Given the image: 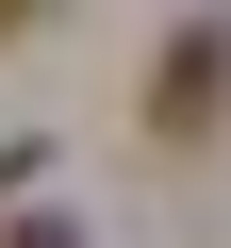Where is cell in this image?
<instances>
[{
	"instance_id": "7a4b0ae2",
	"label": "cell",
	"mask_w": 231,
	"mask_h": 248,
	"mask_svg": "<svg viewBox=\"0 0 231 248\" xmlns=\"http://www.w3.org/2000/svg\"><path fill=\"white\" fill-rule=\"evenodd\" d=\"M0 17H33V0H0Z\"/></svg>"
},
{
	"instance_id": "6da1fadb",
	"label": "cell",
	"mask_w": 231,
	"mask_h": 248,
	"mask_svg": "<svg viewBox=\"0 0 231 248\" xmlns=\"http://www.w3.org/2000/svg\"><path fill=\"white\" fill-rule=\"evenodd\" d=\"M215 116H231V17H182V33H165V66H149V133H165V149H198Z\"/></svg>"
}]
</instances>
